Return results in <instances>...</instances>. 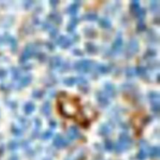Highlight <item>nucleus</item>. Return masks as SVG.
Segmentation results:
<instances>
[{
    "mask_svg": "<svg viewBox=\"0 0 160 160\" xmlns=\"http://www.w3.org/2000/svg\"><path fill=\"white\" fill-rule=\"evenodd\" d=\"M60 109L61 113L67 117H74L80 109L79 102L71 97L62 95L60 98Z\"/></svg>",
    "mask_w": 160,
    "mask_h": 160,
    "instance_id": "nucleus-1",
    "label": "nucleus"
},
{
    "mask_svg": "<svg viewBox=\"0 0 160 160\" xmlns=\"http://www.w3.org/2000/svg\"><path fill=\"white\" fill-rule=\"evenodd\" d=\"M132 144V140L126 132H123L120 135L119 141L115 145V149L117 152H121L130 148Z\"/></svg>",
    "mask_w": 160,
    "mask_h": 160,
    "instance_id": "nucleus-2",
    "label": "nucleus"
},
{
    "mask_svg": "<svg viewBox=\"0 0 160 160\" xmlns=\"http://www.w3.org/2000/svg\"><path fill=\"white\" fill-rule=\"evenodd\" d=\"M93 61L90 60H81L76 61L73 64V68L80 72H88L94 67Z\"/></svg>",
    "mask_w": 160,
    "mask_h": 160,
    "instance_id": "nucleus-3",
    "label": "nucleus"
},
{
    "mask_svg": "<svg viewBox=\"0 0 160 160\" xmlns=\"http://www.w3.org/2000/svg\"><path fill=\"white\" fill-rule=\"evenodd\" d=\"M36 52H37V49H36L35 44H28L27 46L25 47L24 49V52L21 54L20 61H23V62L27 61L31 56H32L33 55H35Z\"/></svg>",
    "mask_w": 160,
    "mask_h": 160,
    "instance_id": "nucleus-4",
    "label": "nucleus"
},
{
    "mask_svg": "<svg viewBox=\"0 0 160 160\" xmlns=\"http://www.w3.org/2000/svg\"><path fill=\"white\" fill-rule=\"evenodd\" d=\"M138 49H139V44H138V41L136 40L135 38H132L130 40L126 47V51H125L126 56L127 57H131L138 51Z\"/></svg>",
    "mask_w": 160,
    "mask_h": 160,
    "instance_id": "nucleus-5",
    "label": "nucleus"
},
{
    "mask_svg": "<svg viewBox=\"0 0 160 160\" xmlns=\"http://www.w3.org/2000/svg\"><path fill=\"white\" fill-rule=\"evenodd\" d=\"M122 46H123V38L122 36L120 35V34H119V35L117 36L115 39V41L113 43L112 48L110 49L111 54H116L119 53L122 50Z\"/></svg>",
    "mask_w": 160,
    "mask_h": 160,
    "instance_id": "nucleus-6",
    "label": "nucleus"
},
{
    "mask_svg": "<svg viewBox=\"0 0 160 160\" xmlns=\"http://www.w3.org/2000/svg\"><path fill=\"white\" fill-rule=\"evenodd\" d=\"M69 141L67 138L62 137L60 134H56L53 139V145L57 148H62V147H66L68 145Z\"/></svg>",
    "mask_w": 160,
    "mask_h": 160,
    "instance_id": "nucleus-7",
    "label": "nucleus"
},
{
    "mask_svg": "<svg viewBox=\"0 0 160 160\" xmlns=\"http://www.w3.org/2000/svg\"><path fill=\"white\" fill-rule=\"evenodd\" d=\"M96 98H97V101H98V104L100 105L101 106L104 107L109 105V98H108L106 95L105 94L104 91H98V92H97Z\"/></svg>",
    "mask_w": 160,
    "mask_h": 160,
    "instance_id": "nucleus-8",
    "label": "nucleus"
},
{
    "mask_svg": "<svg viewBox=\"0 0 160 160\" xmlns=\"http://www.w3.org/2000/svg\"><path fill=\"white\" fill-rule=\"evenodd\" d=\"M31 80H32V76L31 74H26V75L23 76V77H21L19 79V80L16 84V86L17 88L27 86V85H29L30 83H31Z\"/></svg>",
    "mask_w": 160,
    "mask_h": 160,
    "instance_id": "nucleus-9",
    "label": "nucleus"
},
{
    "mask_svg": "<svg viewBox=\"0 0 160 160\" xmlns=\"http://www.w3.org/2000/svg\"><path fill=\"white\" fill-rule=\"evenodd\" d=\"M56 42H57L58 44H60V46L62 47V48H68V47L70 46V44H72V41L71 39H70V38H69V37L61 35L57 38Z\"/></svg>",
    "mask_w": 160,
    "mask_h": 160,
    "instance_id": "nucleus-10",
    "label": "nucleus"
},
{
    "mask_svg": "<svg viewBox=\"0 0 160 160\" xmlns=\"http://www.w3.org/2000/svg\"><path fill=\"white\" fill-rule=\"evenodd\" d=\"M105 94L106 95H109L110 97H114L116 95V89L111 83H106L104 86Z\"/></svg>",
    "mask_w": 160,
    "mask_h": 160,
    "instance_id": "nucleus-11",
    "label": "nucleus"
},
{
    "mask_svg": "<svg viewBox=\"0 0 160 160\" xmlns=\"http://www.w3.org/2000/svg\"><path fill=\"white\" fill-rule=\"evenodd\" d=\"M62 60L61 57L59 56H52L51 58L49 59V66L52 68H60V65L62 63Z\"/></svg>",
    "mask_w": 160,
    "mask_h": 160,
    "instance_id": "nucleus-12",
    "label": "nucleus"
},
{
    "mask_svg": "<svg viewBox=\"0 0 160 160\" xmlns=\"http://www.w3.org/2000/svg\"><path fill=\"white\" fill-rule=\"evenodd\" d=\"M3 40L9 43L13 51H15L17 49V41L16 40L15 38H14L13 36L9 35L8 34H6L4 37H3Z\"/></svg>",
    "mask_w": 160,
    "mask_h": 160,
    "instance_id": "nucleus-13",
    "label": "nucleus"
},
{
    "mask_svg": "<svg viewBox=\"0 0 160 160\" xmlns=\"http://www.w3.org/2000/svg\"><path fill=\"white\" fill-rule=\"evenodd\" d=\"M80 132L78 131V129L76 127H70V129L67 131V136L71 140H74L77 139L80 137Z\"/></svg>",
    "mask_w": 160,
    "mask_h": 160,
    "instance_id": "nucleus-14",
    "label": "nucleus"
},
{
    "mask_svg": "<svg viewBox=\"0 0 160 160\" xmlns=\"http://www.w3.org/2000/svg\"><path fill=\"white\" fill-rule=\"evenodd\" d=\"M93 69H94V72H95L96 74L105 73L109 71V67L104 64L94 65Z\"/></svg>",
    "mask_w": 160,
    "mask_h": 160,
    "instance_id": "nucleus-15",
    "label": "nucleus"
},
{
    "mask_svg": "<svg viewBox=\"0 0 160 160\" xmlns=\"http://www.w3.org/2000/svg\"><path fill=\"white\" fill-rule=\"evenodd\" d=\"M99 133L102 136L109 135L112 132V127L108 123H103L99 127Z\"/></svg>",
    "mask_w": 160,
    "mask_h": 160,
    "instance_id": "nucleus-16",
    "label": "nucleus"
},
{
    "mask_svg": "<svg viewBox=\"0 0 160 160\" xmlns=\"http://www.w3.org/2000/svg\"><path fill=\"white\" fill-rule=\"evenodd\" d=\"M34 127L33 131H32V136H33L34 138H35L39 133L41 125H42V121L38 118H34Z\"/></svg>",
    "mask_w": 160,
    "mask_h": 160,
    "instance_id": "nucleus-17",
    "label": "nucleus"
},
{
    "mask_svg": "<svg viewBox=\"0 0 160 160\" xmlns=\"http://www.w3.org/2000/svg\"><path fill=\"white\" fill-rule=\"evenodd\" d=\"M79 2H74L72 4H70L69 6L67 7V11L70 14H76L77 12L78 9H79Z\"/></svg>",
    "mask_w": 160,
    "mask_h": 160,
    "instance_id": "nucleus-18",
    "label": "nucleus"
},
{
    "mask_svg": "<svg viewBox=\"0 0 160 160\" xmlns=\"http://www.w3.org/2000/svg\"><path fill=\"white\" fill-rule=\"evenodd\" d=\"M35 109V105L32 102H26L24 105V111L26 114H31Z\"/></svg>",
    "mask_w": 160,
    "mask_h": 160,
    "instance_id": "nucleus-19",
    "label": "nucleus"
},
{
    "mask_svg": "<svg viewBox=\"0 0 160 160\" xmlns=\"http://www.w3.org/2000/svg\"><path fill=\"white\" fill-rule=\"evenodd\" d=\"M49 17L50 20H52L56 24H60L62 22V16L60 15V14H59L58 12H52L49 14Z\"/></svg>",
    "mask_w": 160,
    "mask_h": 160,
    "instance_id": "nucleus-20",
    "label": "nucleus"
},
{
    "mask_svg": "<svg viewBox=\"0 0 160 160\" xmlns=\"http://www.w3.org/2000/svg\"><path fill=\"white\" fill-rule=\"evenodd\" d=\"M41 112L44 116H49L51 113V105L49 102H45L41 108Z\"/></svg>",
    "mask_w": 160,
    "mask_h": 160,
    "instance_id": "nucleus-21",
    "label": "nucleus"
},
{
    "mask_svg": "<svg viewBox=\"0 0 160 160\" xmlns=\"http://www.w3.org/2000/svg\"><path fill=\"white\" fill-rule=\"evenodd\" d=\"M98 23L100 24L101 27L104 28H109L111 27V21L109 18L107 17H102L98 20Z\"/></svg>",
    "mask_w": 160,
    "mask_h": 160,
    "instance_id": "nucleus-22",
    "label": "nucleus"
},
{
    "mask_svg": "<svg viewBox=\"0 0 160 160\" xmlns=\"http://www.w3.org/2000/svg\"><path fill=\"white\" fill-rule=\"evenodd\" d=\"M79 22V18L76 17H72L71 20H70L69 24H68V25H67V30L69 31H73V30H74V28H75L76 25H77V24Z\"/></svg>",
    "mask_w": 160,
    "mask_h": 160,
    "instance_id": "nucleus-23",
    "label": "nucleus"
},
{
    "mask_svg": "<svg viewBox=\"0 0 160 160\" xmlns=\"http://www.w3.org/2000/svg\"><path fill=\"white\" fill-rule=\"evenodd\" d=\"M84 33L88 38H93L96 34V31L95 28L92 27H87L84 29Z\"/></svg>",
    "mask_w": 160,
    "mask_h": 160,
    "instance_id": "nucleus-24",
    "label": "nucleus"
},
{
    "mask_svg": "<svg viewBox=\"0 0 160 160\" xmlns=\"http://www.w3.org/2000/svg\"><path fill=\"white\" fill-rule=\"evenodd\" d=\"M149 98L152 103L159 102V94L158 92H156V91H151V92L149 94Z\"/></svg>",
    "mask_w": 160,
    "mask_h": 160,
    "instance_id": "nucleus-25",
    "label": "nucleus"
},
{
    "mask_svg": "<svg viewBox=\"0 0 160 160\" xmlns=\"http://www.w3.org/2000/svg\"><path fill=\"white\" fill-rule=\"evenodd\" d=\"M85 49H86V51L89 53H95L97 52V47L92 42H88L85 45Z\"/></svg>",
    "mask_w": 160,
    "mask_h": 160,
    "instance_id": "nucleus-26",
    "label": "nucleus"
},
{
    "mask_svg": "<svg viewBox=\"0 0 160 160\" xmlns=\"http://www.w3.org/2000/svg\"><path fill=\"white\" fill-rule=\"evenodd\" d=\"M83 18L85 19V20H97L98 19V14L96 13H94V12H89V13H87V14H85V15L83 16Z\"/></svg>",
    "mask_w": 160,
    "mask_h": 160,
    "instance_id": "nucleus-27",
    "label": "nucleus"
},
{
    "mask_svg": "<svg viewBox=\"0 0 160 160\" xmlns=\"http://www.w3.org/2000/svg\"><path fill=\"white\" fill-rule=\"evenodd\" d=\"M135 73L141 77H145L147 75V69L144 67H138L135 68Z\"/></svg>",
    "mask_w": 160,
    "mask_h": 160,
    "instance_id": "nucleus-28",
    "label": "nucleus"
},
{
    "mask_svg": "<svg viewBox=\"0 0 160 160\" xmlns=\"http://www.w3.org/2000/svg\"><path fill=\"white\" fill-rule=\"evenodd\" d=\"M12 132L14 133V135L17 136V137H20V136L23 135V133H24V131L20 127H17V126H13L12 127Z\"/></svg>",
    "mask_w": 160,
    "mask_h": 160,
    "instance_id": "nucleus-29",
    "label": "nucleus"
},
{
    "mask_svg": "<svg viewBox=\"0 0 160 160\" xmlns=\"http://www.w3.org/2000/svg\"><path fill=\"white\" fill-rule=\"evenodd\" d=\"M11 73L14 79H16V80H17L20 77V70L17 67H13L11 69Z\"/></svg>",
    "mask_w": 160,
    "mask_h": 160,
    "instance_id": "nucleus-30",
    "label": "nucleus"
},
{
    "mask_svg": "<svg viewBox=\"0 0 160 160\" xmlns=\"http://www.w3.org/2000/svg\"><path fill=\"white\" fill-rule=\"evenodd\" d=\"M159 155V148L158 146H155L150 149V156L151 157H158Z\"/></svg>",
    "mask_w": 160,
    "mask_h": 160,
    "instance_id": "nucleus-31",
    "label": "nucleus"
},
{
    "mask_svg": "<svg viewBox=\"0 0 160 160\" xmlns=\"http://www.w3.org/2000/svg\"><path fill=\"white\" fill-rule=\"evenodd\" d=\"M53 135V133L52 131H44L42 135H41V138H42L43 140H47V139H49L50 138H52Z\"/></svg>",
    "mask_w": 160,
    "mask_h": 160,
    "instance_id": "nucleus-32",
    "label": "nucleus"
},
{
    "mask_svg": "<svg viewBox=\"0 0 160 160\" xmlns=\"http://www.w3.org/2000/svg\"><path fill=\"white\" fill-rule=\"evenodd\" d=\"M133 14H135V15L138 17H139L141 19V18H143L144 17H145V9H144V8H139V9H137V10H136V11L133 13Z\"/></svg>",
    "mask_w": 160,
    "mask_h": 160,
    "instance_id": "nucleus-33",
    "label": "nucleus"
},
{
    "mask_svg": "<svg viewBox=\"0 0 160 160\" xmlns=\"http://www.w3.org/2000/svg\"><path fill=\"white\" fill-rule=\"evenodd\" d=\"M150 8L152 11H157L159 8V1H151L150 3Z\"/></svg>",
    "mask_w": 160,
    "mask_h": 160,
    "instance_id": "nucleus-34",
    "label": "nucleus"
},
{
    "mask_svg": "<svg viewBox=\"0 0 160 160\" xmlns=\"http://www.w3.org/2000/svg\"><path fill=\"white\" fill-rule=\"evenodd\" d=\"M133 89H134V86L131 85V84H129V83L123 84V85H122V90H123V91H127V92H128V91L131 92V91H133Z\"/></svg>",
    "mask_w": 160,
    "mask_h": 160,
    "instance_id": "nucleus-35",
    "label": "nucleus"
},
{
    "mask_svg": "<svg viewBox=\"0 0 160 160\" xmlns=\"http://www.w3.org/2000/svg\"><path fill=\"white\" fill-rule=\"evenodd\" d=\"M65 85H73V84L76 83V77H70L65 78L63 80Z\"/></svg>",
    "mask_w": 160,
    "mask_h": 160,
    "instance_id": "nucleus-36",
    "label": "nucleus"
},
{
    "mask_svg": "<svg viewBox=\"0 0 160 160\" xmlns=\"http://www.w3.org/2000/svg\"><path fill=\"white\" fill-rule=\"evenodd\" d=\"M76 83H78L80 86V85H87V80L82 76H80V77H76Z\"/></svg>",
    "mask_w": 160,
    "mask_h": 160,
    "instance_id": "nucleus-37",
    "label": "nucleus"
},
{
    "mask_svg": "<svg viewBox=\"0 0 160 160\" xmlns=\"http://www.w3.org/2000/svg\"><path fill=\"white\" fill-rule=\"evenodd\" d=\"M104 147H105V149H106V150L110 151V150H112L113 148V142H112V141L107 139V140L105 141Z\"/></svg>",
    "mask_w": 160,
    "mask_h": 160,
    "instance_id": "nucleus-38",
    "label": "nucleus"
},
{
    "mask_svg": "<svg viewBox=\"0 0 160 160\" xmlns=\"http://www.w3.org/2000/svg\"><path fill=\"white\" fill-rule=\"evenodd\" d=\"M19 121H20V124L22 125V127H24V128H27L28 127V125H29V120H27V118L20 117Z\"/></svg>",
    "mask_w": 160,
    "mask_h": 160,
    "instance_id": "nucleus-39",
    "label": "nucleus"
},
{
    "mask_svg": "<svg viewBox=\"0 0 160 160\" xmlns=\"http://www.w3.org/2000/svg\"><path fill=\"white\" fill-rule=\"evenodd\" d=\"M139 8H140L139 2H138V1H133V2H131V10L133 11V13H134V12H135L137 9H139Z\"/></svg>",
    "mask_w": 160,
    "mask_h": 160,
    "instance_id": "nucleus-40",
    "label": "nucleus"
},
{
    "mask_svg": "<svg viewBox=\"0 0 160 160\" xmlns=\"http://www.w3.org/2000/svg\"><path fill=\"white\" fill-rule=\"evenodd\" d=\"M18 145H19V144H18L17 141L13 140L9 141V144H8V147H9V149H11V150H15L18 147Z\"/></svg>",
    "mask_w": 160,
    "mask_h": 160,
    "instance_id": "nucleus-41",
    "label": "nucleus"
},
{
    "mask_svg": "<svg viewBox=\"0 0 160 160\" xmlns=\"http://www.w3.org/2000/svg\"><path fill=\"white\" fill-rule=\"evenodd\" d=\"M70 67V63L68 62H65V61H62L61 65H60V70H62V71H66L67 70L69 69Z\"/></svg>",
    "mask_w": 160,
    "mask_h": 160,
    "instance_id": "nucleus-42",
    "label": "nucleus"
},
{
    "mask_svg": "<svg viewBox=\"0 0 160 160\" xmlns=\"http://www.w3.org/2000/svg\"><path fill=\"white\" fill-rule=\"evenodd\" d=\"M156 54V49H149V50H147L145 54V57H152Z\"/></svg>",
    "mask_w": 160,
    "mask_h": 160,
    "instance_id": "nucleus-43",
    "label": "nucleus"
},
{
    "mask_svg": "<svg viewBox=\"0 0 160 160\" xmlns=\"http://www.w3.org/2000/svg\"><path fill=\"white\" fill-rule=\"evenodd\" d=\"M49 34L52 36V37H56V34H58V29L56 28V27L54 26H52V27L49 30Z\"/></svg>",
    "mask_w": 160,
    "mask_h": 160,
    "instance_id": "nucleus-44",
    "label": "nucleus"
},
{
    "mask_svg": "<svg viewBox=\"0 0 160 160\" xmlns=\"http://www.w3.org/2000/svg\"><path fill=\"white\" fill-rule=\"evenodd\" d=\"M149 40L152 42H156V41L158 40V37L156 35V34L155 32H151L149 33Z\"/></svg>",
    "mask_w": 160,
    "mask_h": 160,
    "instance_id": "nucleus-45",
    "label": "nucleus"
},
{
    "mask_svg": "<svg viewBox=\"0 0 160 160\" xmlns=\"http://www.w3.org/2000/svg\"><path fill=\"white\" fill-rule=\"evenodd\" d=\"M43 95V91L42 90H35L33 91V97L34 98H41Z\"/></svg>",
    "mask_w": 160,
    "mask_h": 160,
    "instance_id": "nucleus-46",
    "label": "nucleus"
},
{
    "mask_svg": "<svg viewBox=\"0 0 160 160\" xmlns=\"http://www.w3.org/2000/svg\"><path fill=\"white\" fill-rule=\"evenodd\" d=\"M52 25L49 22H48L47 20H45V21H43L42 24V27L45 30H49L52 27Z\"/></svg>",
    "mask_w": 160,
    "mask_h": 160,
    "instance_id": "nucleus-47",
    "label": "nucleus"
},
{
    "mask_svg": "<svg viewBox=\"0 0 160 160\" xmlns=\"http://www.w3.org/2000/svg\"><path fill=\"white\" fill-rule=\"evenodd\" d=\"M151 109L153 110L155 113H158L159 111V102H155V103H152V107H151Z\"/></svg>",
    "mask_w": 160,
    "mask_h": 160,
    "instance_id": "nucleus-48",
    "label": "nucleus"
},
{
    "mask_svg": "<svg viewBox=\"0 0 160 160\" xmlns=\"http://www.w3.org/2000/svg\"><path fill=\"white\" fill-rule=\"evenodd\" d=\"M126 73H127V76H130V77H132L135 74V70L133 68H127L126 70Z\"/></svg>",
    "mask_w": 160,
    "mask_h": 160,
    "instance_id": "nucleus-49",
    "label": "nucleus"
},
{
    "mask_svg": "<svg viewBox=\"0 0 160 160\" xmlns=\"http://www.w3.org/2000/svg\"><path fill=\"white\" fill-rule=\"evenodd\" d=\"M6 75V71L4 69H0V78L4 77Z\"/></svg>",
    "mask_w": 160,
    "mask_h": 160,
    "instance_id": "nucleus-50",
    "label": "nucleus"
},
{
    "mask_svg": "<svg viewBox=\"0 0 160 160\" xmlns=\"http://www.w3.org/2000/svg\"><path fill=\"white\" fill-rule=\"evenodd\" d=\"M38 59H39V60H42V61L46 59V56H45V54H44V53L38 54Z\"/></svg>",
    "mask_w": 160,
    "mask_h": 160,
    "instance_id": "nucleus-51",
    "label": "nucleus"
},
{
    "mask_svg": "<svg viewBox=\"0 0 160 160\" xmlns=\"http://www.w3.org/2000/svg\"><path fill=\"white\" fill-rule=\"evenodd\" d=\"M73 53L76 54V55H82L83 52H81V50H80V49H75L74 50H73Z\"/></svg>",
    "mask_w": 160,
    "mask_h": 160,
    "instance_id": "nucleus-52",
    "label": "nucleus"
},
{
    "mask_svg": "<svg viewBox=\"0 0 160 160\" xmlns=\"http://www.w3.org/2000/svg\"><path fill=\"white\" fill-rule=\"evenodd\" d=\"M49 125H50V127H51L52 128H55L56 126V122L55 120H51V121L49 122Z\"/></svg>",
    "mask_w": 160,
    "mask_h": 160,
    "instance_id": "nucleus-53",
    "label": "nucleus"
},
{
    "mask_svg": "<svg viewBox=\"0 0 160 160\" xmlns=\"http://www.w3.org/2000/svg\"><path fill=\"white\" fill-rule=\"evenodd\" d=\"M145 28V26L144 24H138V30H141V31H142V30H144Z\"/></svg>",
    "mask_w": 160,
    "mask_h": 160,
    "instance_id": "nucleus-54",
    "label": "nucleus"
},
{
    "mask_svg": "<svg viewBox=\"0 0 160 160\" xmlns=\"http://www.w3.org/2000/svg\"><path fill=\"white\" fill-rule=\"evenodd\" d=\"M47 47H48V48H49V49H53L54 48H55V46H54V44H52V43H51V42H48L47 43Z\"/></svg>",
    "mask_w": 160,
    "mask_h": 160,
    "instance_id": "nucleus-55",
    "label": "nucleus"
},
{
    "mask_svg": "<svg viewBox=\"0 0 160 160\" xmlns=\"http://www.w3.org/2000/svg\"><path fill=\"white\" fill-rule=\"evenodd\" d=\"M31 3H33V2H28V1H27V2H24L25 6H26V7L30 6H31Z\"/></svg>",
    "mask_w": 160,
    "mask_h": 160,
    "instance_id": "nucleus-56",
    "label": "nucleus"
},
{
    "mask_svg": "<svg viewBox=\"0 0 160 160\" xmlns=\"http://www.w3.org/2000/svg\"><path fill=\"white\" fill-rule=\"evenodd\" d=\"M2 41H3V38H1V37H0V44L2 42Z\"/></svg>",
    "mask_w": 160,
    "mask_h": 160,
    "instance_id": "nucleus-57",
    "label": "nucleus"
}]
</instances>
